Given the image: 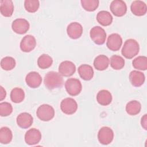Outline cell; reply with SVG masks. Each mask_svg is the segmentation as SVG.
Listing matches in <instances>:
<instances>
[{"label": "cell", "instance_id": "cell-31", "mask_svg": "<svg viewBox=\"0 0 147 147\" xmlns=\"http://www.w3.org/2000/svg\"><path fill=\"white\" fill-rule=\"evenodd\" d=\"M99 1L98 0H82L81 4L83 8L88 11H94L98 7Z\"/></svg>", "mask_w": 147, "mask_h": 147}, {"label": "cell", "instance_id": "cell-12", "mask_svg": "<svg viewBox=\"0 0 147 147\" xmlns=\"http://www.w3.org/2000/svg\"><path fill=\"white\" fill-rule=\"evenodd\" d=\"M76 71V66L70 61H64L59 66V72L61 76L68 77L72 76Z\"/></svg>", "mask_w": 147, "mask_h": 147}, {"label": "cell", "instance_id": "cell-23", "mask_svg": "<svg viewBox=\"0 0 147 147\" xmlns=\"http://www.w3.org/2000/svg\"><path fill=\"white\" fill-rule=\"evenodd\" d=\"M96 20L101 25L106 26L110 25L113 22V17L107 11L102 10L98 13Z\"/></svg>", "mask_w": 147, "mask_h": 147}, {"label": "cell", "instance_id": "cell-24", "mask_svg": "<svg viewBox=\"0 0 147 147\" xmlns=\"http://www.w3.org/2000/svg\"><path fill=\"white\" fill-rule=\"evenodd\" d=\"M141 109V103L136 100L129 102L126 106V111L130 115H136L138 114Z\"/></svg>", "mask_w": 147, "mask_h": 147}, {"label": "cell", "instance_id": "cell-5", "mask_svg": "<svg viewBox=\"0 0 147 147\" xmlns=\"http://www.w3.org/2000/svg\"><path fill=\"white\" fill-rule=\"evenodd\" d=\"M91 40L97 45H102L105 43L106 38V33L104 29L99 26L92 28L90 32Z\"/></svg>", "mask_w": 147, "mask_h": 147}, {"label": "cell", "instance_id": "cell-22", "mask_svg": "<svg viewBox=\"0 0 147 147\" xmlns=\"http://www.w3.org/2000/svg\"><path fill=\"white\" fill-rule=\"evenodd\" d=\"M109 65V59L106 55H100L96 56L94 61V66L98 71H103L107 69Z\"/></svg>", "mask_w": 147, "mask_h": 147}, {"label": "cell", "instance_id": "cell-32", "mask_svg": "<svg viewBox=\"0 0 147 147\" xmlns=\"http://www.w3.org/2000/svg\"><path fill=\"white\" fill-rule=\"evenodd\" d=\"M24 6L27 11L34 13L38 9L40 3L37 0H25L24 2Z\"/></svg>", "mask_w": 147, "mask_h": 147}, {"label": "cell", "instance_id": "cell-30", "mask_svg": "<svg viewBox=\"0 0 147 147\" xmlns=\"http://www.w3.org/2000/svg\"><path fill=\"white\" fill-rule=\"evenodd\" d=\"M15 59L10 56H6L2 59L1 61V67L5 71H10L16 66Z\"/></svg>", "mask_w": 147, "mask_h": 147}, {"label": "cell", "instance_id": "cell-26", "mask_svg": "<svg viewBox=\"0 0 147 147\" xmlns=\"http://www.w3.org/2000/svg\"><path fill=\"white\" fill-rule=\"evenodd\" d=\"M13 138L11 130L7 127H2L0 130V142L2 144L10 143Z\"/></svg>", "mask_w": 147, "mask_h": 147}, {"label": "cell", "instance_id": "cell-13", "mask_svg": "<svg viewBox=\"0 0 147 147\" xmlns=\"http://www.w3.org/2000/svg\"><path fill=\"white\" fill-rule=\"evenodd\" d=\"M67 32L71 38L78 39L81 37L83 33V27L80 24L77 22H73L68 25Z\"/></svg>", "mask_w": 147, "mask_h": 147}, {"label": "cell", "instance_id": "cell-9", "mask_svg": "<svg viewBox=\"0 0 147 147\" xmlns=\"http://www.w3.org/2000/svg\"><path fill=\"white\" fill-rule=\"evenodd\" d=\"M29 22L24 18H17L14 20L11 24L12 30L20 34L26 33L29 30Z\"/></svg>", "mask_w": 147, "mask_h": 147}, {"label": "cell", "instance_id": "cell-21", "mask_svg": "<svg viewBox=\"0 0 147 147\" xmlns=\"http://www.w3.org/2000/svg\"><path fill=\"white\" fill-rule=\"evenodd\" d=\"M96 100L102 106H107L112 101L111 94L106 90H100L96 95Z\"/></svg>", "mask_w": 147, "mask_h": 147}, {"label": "cell", "instance_id": "cell-16", "mask_svg": "<svg viewBox=\"0 0 147 147\" xmlns=\"http://www.w3.org/2000/svg\"><path fill=\"white\" fill-rule=\"evenodd\" d=\"M16 121L19 127L22 129H28L32 125L33 118L29 113L24 112L17 116Z\"/></svg>", "mask_w": 147, "mask_h": 147}, {"label": "cell", "instance_id": "cell-11", "mask_svg": "<svg viewBox=\"0 0 147 147\" xmlns=\"http://www.w3.org/2000/svg\"><path fill=\"white\" fill-rule=\"evenodd\" d=\"M122 44V38L118 33L111 34L107 38L106 45L112 51H118Z\"/></svg>", "mask_w": 147, "mask_h": 147}, {"label": "cell", "instance_id": "cell-29", "mask_svg": "<svg viewBox=\"0 0 147 147\" xmlns=\"http://www.w3.org/2000/svg\"><path fill=\"white\" fill-rule=\"evenodd\" d=\"M125 60L119 55H113L110 57V65L115 70L121 69L125 65Z\"/></svg>", "mask_w": 147, "mask_h": 147}, {"label": "cell", "instance_id": "cell-10", "mask_svg": "<svg viewBox=\"0 0 147 147\" xmlns=\"http://www.w3.org/2000/svg\"><path fill=\"white\" fill-rule=\"evenodd\" d=\"M41 139V133L39 130L32 128L28 130L25 134V142L29 145L38 144Z\"/></svg>", "mask_w": 147, "mask_h": 147}, {"label": "cell", "instance_id": "cell-1", "mask_svg": "<svg viewBox=\"0 0 147 147\" xmlns=\"http://www.w3.org/2000/svg\"><path fill=\"white\" fill-rule=\"evenodd\" d=\"M44 83L45 87L49 90L60 88L63 84L62 76L55 71L48 72L44 77Z\"/></svg>", "mask_w": 147, "mask_h": 147}, {"label": "cell", "instance_id": "cell-19", "mask_svg": "<svg viewBox=\"0 0 147 147\" xmlns=\"http://www.w3.org/2000/svg\"><path fill=\"white\" fill-rule=\"evenodd\" d=\"M0 4V11L1 14L6 17H11L14 11V5L12 1L1 0Z\"/></svg>", "mask_w": 147, "mask_h": 147}, {"label": "cell", "instance_id": "cell-8", "mask_svg": "<svg viewBox=\"0 0 147 147\" xmlns=\"http://www.w3.org/2000/svg\"><path fill=\"white\" fill-rule=\"evenodd\" d=\"M111 13L116 17L123 16L127 11L126 3L122 0L113 1L110 5Z\"/></svg>", "mask_w": 147, "mask_h": 147}, {"label": "cell", "instance_id": "cell-34", "mask_svg": "<svg viewBox=\"0 0 147 147\" xmlns=\"http://www.w3.org/2000/svg\"><path fill=\"white\" fill-rule=\"evenodd\" d=\"M141 124L142 127L145 129L147 130V115L146 114H144V116L142 117L141 120Z\"/></svg>", "mask_w": 147, "mask_h": 147}, {"label": "cell", "instance_id": "cell-18", "mask_svg": "<svg viewBox=\"0 0 147 147\" xmlns=\"http://www.w3.org/2000/svg\"><path fill=\"white\" fill-rule=\"evenodd\" d=\"M129 79L131 84L133 86L140 87L144 84L145 77L142 72L134 70L130 73Z\"/></svg>", "mask_w": 147, "mask_h": 147}, {"label": "cell", "instance_id": "cell-25", "mask_svg": "<svg viewBox=\"0 0 147 147\" xmlns=\"http://www.w3.org/2000/svg\"><path fill=\"white\" fill-rule=\"evenodd\" d=\"M25 98L24 91L19 87H15L11 91L10 99L11 100L16 103H18L23 101Z\"/></svg>", "mask_w": 147, "mask_h": 147}, {"label": "cell", "instance_id": "cell-6", "mask_svg": "<svg viewBox=\"0 0 147 147\" xmlns=\"http://www.w3.org/2000/svg\"><path fill=\"white\" fill-rule=\"evenodd\" d=\"M98 138L100 144L108 145L113 140L114 132L109 127H102L99 129L98 133Z\"/></svg>", "mask_w": 147, "mask_h": 147}, {"label": "cell", "instance_id": "cell-28", "mask_svg": "<svg viewBox=\"0 0 147 147\" xmlns=\"http://www.w3.org/2000/svg\"><path fill=\"white\" fill-rule=\"evenodd\" d=\"M132 64L135 69L145 71L147 69V57L144 56H140L135 58Z\"/></svg>", "mask_w": 147, "mask_h": 147}, {"label": "cell", "instance_id": "cell-15", "mask_svg": "<svg viewBox=\"0 0 147 147\" xmlns=\"http://www.w3.org/2000/svg\"><path fill=\"white\" fill-rule=\"evenodd\" d=\"M25 81L27 85L32 88L38 87L42 82V78L40 75L35 71L30 72L25 78Z\"/></svg>", "mask_w": 147, "mask_h": 147}, {"label": "cell", "instance_id": "cell-27", "mask_svg": "<svg viewBox=\"0 0 147 147\" xmlns=\"http://www.w3.org/2000/svg\"><path fill=\"white\" fill-rule=\"evenodd\" d=\"M53 63L52 58L47 54L41 55L37 60V64L41 69H47L50 67Z\"/></svg>", "mask_w": 147, "mask_h": 147}, {"label": "cell", "instance_id": "cell-4", "mask_svg": "<svg viewBox=\"0 0 147 147\" xmlns=\"http://www.w3.org/2000/svg\"><path fill=\"white\" fill-rule=\"evenodd\" d=\"M65 88L69 95L76 96L80 93L82 86L79 79L76 78H69L65 83Z\"/></svg>", "mask_w": 147, "mask_h": 147}, {"label": "cell", "instance_id": "cell-3", "mask_svg": "<svg viewBox=\"0 0 147 147\" xmlns=\"http://www.w3.org/2000/svg\"><path fill=\"white\" fill-rule=\"evenodd\" d=\"M36 115L40 120L49 121L54 117L55 110L52 106L47 104H43L38 107Z\"/></svg>", "mask_w": 147, "mask_h": 147}, {"label": "cell", "instance_id": "cell-33", "mask_svg": "<svg viewBox=\"0 0 147 147\" xmlns=\"http://www.w3.org/2000/svg\"><path fill=\"white\" fill-rule=\"evenodd\" d=\"M13 112V107L9 102H2L0 103V115L1 117H6Z\"/></svg>", "mask_w": 147, "mask_h": 147}, {"label": "cell", "instance_id": "cell-35", "mask_svg": "<svg viewBox=\"0 0 147 147\" xmlns=\"http://www.w3.org/2000/svg\"><path fill=\"white\" fill-rule=\"evenodd\" d=\"M6 96V90L3 88L2 86H0V100H3Z\"/></svg>", "mask_w": 147, "mask_h": 147}, {"label": "cell", "instance_id": "cell-14", "mask_svg": "<svg viewBox=\"0 0 147 147\" xmlns=\"http://www.w3.org/2000/svg\"><path fill=\"white\" fill-rule=\"evenodd\" d=\"M36 45V40L34 36L26 35L24 36L20 42V48L24 52H29L33 50Z\"/></svg>", "mask_w": 147, "mask_h": 147}, {"label": "cell", "instance_id": "cell-7", "mask_svg": "<svg viewBox=\"0 0 147 147\" xmlns=\"http://www.w3.org/2000/svg\"><path fill=\"white\" fill-rule=\"evenodd\" d=\"M60 109L63 113L67 115L74 114L78 109L77 102L72 98H66L62 100Z\"/></svg>", "mask_w": 147, "mask_h": 147}, {"label": "cell", "instance_id": "cell-20", "mask_svg": "<svg viewBox=\"0 0 147 147\" xmlns=\"http://www.w3.org/2000/svg\"><path fill=\"white\" fill-rule=\"evenodd\" d=\"M78 71L80 78L84 80H90L93 78L94 70L90 65L85 64L80 65Z\"/></svg>", "mask_w": 147, "mask_h": 147}, {"label": "cell", "instance_id": "cell-17", "mask_svg": "<svg viewBox=\"0 0 147 147\" xmlns=\"http://www.w3.org/2000/svg\"><path fill=\"white\" fill-rule=\"evenodd\" d=\"M131 13L137 16H142L146 13V5L141 1H134L130 6Z\"/></svg>", "mask_w": 147, "mask_h": 147}, {"label": "cell", "instance_id": "cell-2", "mask_svg": "<svg viewBox=\"0 0 147 147\" xmlns=\"http://www.w3.org/2000/svg\"><path fill=\"white\" fill-rule=\"evenodd\" d=\"M139 51L140 46L138 42L134 39L130 38L125 41L121 53L125 58L131 59L138 53Z\"/></svg>", "mask_w": 147, "mask_h": 147}]
</instances>
